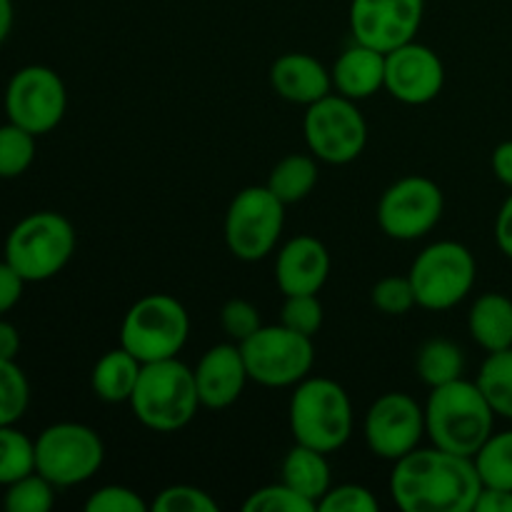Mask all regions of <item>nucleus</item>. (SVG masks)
I'll use <instances>...</instances> for the list:
<instances>
[{
    "mask_svg": "<svg viewBox=\"0 0 512 512\" xmlns=\"http://www.w3.org/2000/svg\"><path fill=\"white\" fill-rule=\"evenodd\" d=\"M480 490L475 460L435 445L403 455L390 473V495L403 512H473Z\"/></svg>",
    "mask_w": 512,
    "mask_h": 512,
    "instance_id": "nucleus-1",
    "label": "nucleus"
},
{
    "mask_svg": "<svg viewBox=\"0 0 512 512\" xmlns=\"http://www.w3.org/2000/svg\"><path fill=\"white\" fill-rule=\"evenodd\" d=\"M495 410L478 383L458 378L440 388H430L425 403V435L448 453L475 458L485 440L495 433Z\"/></svg>",
    "mask_w": 512,
    "mask_h": 512,
    "instance_id": "nucleus-2",
    "label": "nucleus"
},
{
    "mask_svg": "<svg viewBox=\"0 0 512 512\" xmlns=\"http://www.w3.org/2000/svg\"><path fill=\"white\" fill-rule=\"evenodd\" d=\"M288 423L295 443L320 453H335L353 435V403L340 383L305 378L295 385L288 405Z\"/></svg>",
    "mask_w": 512,
    "mask_h": 512,
    "instance_id": "nucleus-3",
    "label": "nucleus"
},
{
    "mask_svg": "<svg viewBox=\"0 0 512 512\" xmlns=\"http://www.w3.org/2000/svg\"><path fill=\"white\" fill-rule=\"evenodd\" d=\"M133 415L155 433H175L195 418L200 408L193 368L178 358L145 363L130 395Z\"/></svg>",
    "mask_w": 512,
    "mask_h": 512,
    "instance_id": "nucleus-4",
    "label": "nucleus"
},
{
    "mask_svg": "<svg viewBox=\"0 0 512 512\" xmlns=\"http://www.w3.org/2000/svg\"><path fill=\"white\" fill-rule=\"evenodd\" d=\"M190 335V315L178 298L150 293L135 300L120 323V345L140 363L178 358Z\"/></svg>",
    "mask_w": 512,
    "mask_h": 512,
    "instance_id": "nucleus-5",
    "label": "nucleus"
},
{
    "mask_svg": "<svg viewBox=\"0 0 512 512\" xmlns=\"http://www.w3.org/2000/svg\"><path fill=\"white\" fill-rule=\"evenodd\" d=\"M75 253V228L65 215L40 210L20 220L5 240V260L25 283L55 278Z\"/></svg>",
    "mask_w": 512,
    "mask_h": 512,
    "instance_id": "nucleus-6",
    "label": "nucleus"
},
{
    "mask_svg": "<svg viewBox=\"0 0 512 512\" xmlns=\"http://www.w3.org/2000/svg\"><path fill=\"white\" fill-rule=\"evenodd\" d=\"M418 308L443 310L463 303L478 278L475 255L455 240H438L413 260L408 273Z\"/></svg>",
    "mask_w": 512,
    "mask_h": 512,
    "instance_id": "nucleus-7",
    "label": "nucleus"
},
{
    "mask_svg": "<svg viewBox=\"0 0 512 512\" xmlns=\"http://www.w3.org/2000/svg\"><path fill=\"white\" fill-rule=\"evenodd\" d=\"M245 368L253 383L263 388H295L313 370V338L280 325H260L240 343Z\"/></svg>",
    "mask_w": 512,
    "mask_h": 512,
    "instance_id": "nucleus-8",
    "label": "nucleus"
},
{
    "mask_svg": "<svg viewBox=\"0 0 512 512\" xmlns=\"http://www.w3.org/2000/svg\"><path fill=\"white\" fill-rule=\"evenodd\" d=\"M285 225V203L268 185L240 190L225 213V245L243 263L268 258L278 245Z\"/></svg>",
    "mask_w": 512,
    "mask_h": 512,
    "instance_id": "nucleus-9",
    "label": "nucleus"
},
{
    "mask_svg": "<svg viewBox=\"0 0 512 512\" xmlns=\"http://www.w3.org/2000/svg\"><path fill=\"white\" fill-rule=\"evenodd\" d=\"M103 460V440L83 423H55L35 438V470L55 488L88 483Z\"/></svg>",
    "mask_w": 512,
    "mask_h": 512,
    "instance_id": "nucleus-10",
    "label": "nucleus"
},
{
    "mask_svg": "<svg viewBox=\"0 0 512 512\" xmlns=\"http://www.w3.org/2000/svg\"><path fill=\"white\" fill-rule=\"evenodd\" d=\"M308 150L328 165H348L363 155L368 145V123L355 100L330 93L308 105L303 118Z\"/></svg>",
    "mask_w": 512,
    "mask_h": 512,
    "instance_id": "nucleus-11",
    "label": "nucleus"
},
{
    "mask_svg": "<svg viewBox=\"0 0 512 512\" xmlns=\"http://www.w3.org/2000/svg\"><path fill=\"white\" fill-rule=\"evenodd\" d=\"M68 110V90L63 78L48 65H25L5 88V113L10 123L28 133H50L58 128Z\"/></svg>",
    "mask_w": 512,
    "mask_h": 512,
    "instance_id": "nucleus-12",
    "label": "nucleus"
},
{
    "mask_svg": "<svg viewBox=\"0 0 512 512\" xmlns=\"http://www.w3.org/2000/svg\"><path fill=\"white\" fill-rule=\"evenodd\" d=\"M445 210V195L435 180L425 175H408L390 185L378 203V225L388 238H425L440 223Z\"/></svg>",
    "mask_w": 512,
    "mask_h": 512,
    "instance_id": "nucleus-13",
    "label": "nucleus"
},
{
    "mask_svg": "<svg viewBox=\"0 0 512 512\" xmlns=\"http://www.w3.org/2000/svg\"><path fill=\"white\" fill-rule=\"evenodd\" d=\"M365 443L378 458L400 460L413 453L425 435V408L408 393H385L365 413Z\"/></svg>",
    "mask_w": 512,
    "mask_h": 512,
    "instance_id": "nucleus-14",
    "label": "nucleus"
},
{
    "mask_svg": "<svg viewBox=\"0 0 512 512\" xmlns=\"http://www.w3.org/2000/svg\"><path fill=\"white\" fill-rule=\"evenodd\" d=\"M425 0H353L350 3V33L358 43L380 53L415 40L423 25Z\"/></svg>",
    "mask_w": 512,
    "mask_h": 512,
    "instance_id": "nucleus-15",
    "label": "nucleus"
},
{
    "mask_svg": "<svg viewBox=\"0 0 512 512\" xmlns=\"http://www.w3.org/2000/svg\"><path fill=\"white\" fill-rule=\"evenodd\" d=\"M445 65L423 43L400 45L385 53V90L405 105H428L443 93Z\"/></svg>",
    "mask_w": 512,
    "mask_h": 512,
    "instance_id": "nucleus-16",
    "label": "nucleus"
},
{
    "mask_svg": "<svg viewBox=\"0 0 512 512\" xmlns=\"http://www.w3.org/2000/svg\"><path fill=\"white\" fill-rule=\"evenodd\" d=\"M193 373L200 405L210 410H225L238 403L250 380L238 343H218L208 348Z\"/></svg>",
    "mask_w": 512,
    "mask_h": 512,
    "instance_id": "nucleus-17",
    "label": "nucleus"
},
{
    "mask_svg": "<svg viewBox=\"0 0 512 512\" xmlns=\"http://www.w3.org/2000/svg\"><path fill=\"white\" fill-rule=\"evenodd\" d=\"M330 253L313 235H298L278 250L275 283L283 295L320 293L328 283Z\"/></svg>",
    "mask_w": 512,
    "mask_h": 512,
    "instance_id": "nucleus-18",
    "label": "nucleus"
},
{
    "mask_svg": "<svg viewBox=\"0 0 512 512\" xmlns=\"http://www.w3.org/2000/svg\"><path fill=\"white\" fill-rule=\"evenodd\" d=\"M270 88L278 98L308 108L333 93V78L310 53H285L270 65Z\"/></svg>",
    "mask_w": 512,
    "mask_h": 512,
    "instance_id": "nucleus-19",
    "label": "nucleus"
},
{
    "mask_svg": "<svg viewBox=\"0 0 512 512\" xmlns=\"http://www.w3.org/2000/svg\"><path fill=\"white\" fill-rule=\"evenodd\" d=\"M330 78H333L335 93L345 95L355 103L373 98L378 90L385 88V53L355 40L350 48L338 55L333 70H330Z\"/></svg>",
    "mask_w": 512,
    "mask_h": 512,
    "instance_id": "nucleus-20",
    "label": "nucleus"
},
{
    "mask_svg": "<svg viewBox=\"0 0 512 512\" xmlns=\"http://www.w3.org/2000/svg\"><path fill=\"white\" fill-rule=\"evenodd\" d=\"M470 338L485 353L512 348V300L503 293H485L468 313Z\"/></svg>",
    "mask_w": 512,
    "mask_h": 512,
    "instance_id": "nucleus-21",
    "label": "nucleus"
},
{
    "mask_svg": "<svg viewBox=\"0 0 512 512\" xmlns=\"http://www.w3.org/2000/svg\"><path fill=\"white\" fill-rule=\"evenodd\" d=\"M140 370H143V363L120 345V348L108 350L93 365L90 388L105 403H130V395H133L135 385H138Z\"/></svg>",
    "mask_w": 512,
    "mask_h": 512,
    "instance_id": "nucleus-22",
    "label": "nucleus"
},
{
    "mask_svg": "<svg viewBox=\"0 0 512 512\" xmlns=\"http://www.w3.org/2000/svg\"><path fill=\"white\" fill-rule=\"evenodd\" d=\"M283 483L290 485L295 493H300L303 498L313 500L315 505L323 500V495L333 488L330 483V465L325 453L320 450L308 448V445L295 443L293 448L288 450V455L283 458Z\"/></svg>",
    "mask_w": 512,
    "mask_h": 512,
    "instance_id": "nucleus-23",
    "label": "nucleus"
},
{
    "mask_svg": "<svg viewBox=\"0 0 512 512\" xmlns=\"http://www.w3.org/2000/svg\"><path fill=\"white\" fill-rule=\"evenodd\" d=\"M270 193L278 200H283L285 205L300 203V200L308 198L310 193L318 185V158L313 153H293L285 155L283 160L275 163V168L270 170L268 183Z\"/></svg>",
    "mask_w": 512,
    "mask_h": 512,
    "instance_id": "nucleus-24",
    "label": "nucleus"
},
{
    "mask_svg": "<svg viewBox=\"0 0 512 512\" xmlns=\"http://www.w3.org/2000/svg\"><path fill=\"white\" fill-rule=\"evenodd\" d=\"M415 370L428 388H440V385L463 378L465 355L453 340L430 338L420 345L418 355H415Z\"/></svg>",
    "mask_w": 512,
    "mask_h": 512,
    "instance_id": "nucleus-25",
    "label": "nucleus"
},
{
    "mask_svg": "<svg viewBox=\"0 0 512 512\" xmlns=\"http://www.w3.org/2000/svg\"><path fill=\"white\" fill-rule=\"evenodd\" d=\"M475 383L493 405L495 415L512 420V348L488 353Z\"/></svg>",
    "mask_w": 512,
    "mask_h": 512,
    "instance_id": "nucleus-26",
    "label": "nucleus"
},
{
    "mask_svg": "<svg viewBox=\"0 0 512 512\" xmlns=\"http://www.w3.org/2000/svg\"><path fill=\"white\" fill-rule=\"evenodd\" d=\"M473 460L485 488L512 490V430L490 435Z\"/></svg>",
    "mask_w": 512,
    "mask_h": 512,
    "instance_id": "nucleus-27",
    "label": "nucleus"
},
{
    "mask_svg": "<svg viewBox=\"0 0 512 512\" xmlns=\"http://www.w3.org/2000/svg\"><path fill=\"white\" fill-rule=\"evenodd\" d=\"M30 473H35V440L15 425H0V485L8 488Z\"/></svg>",
    "mask_w": 512,
    "mask_h": 512,
    "instance_id": "nucleus-28",
    "label": "nucleus"
},
{
    "mask_svg": "<svg viewBox=\"0 0 512 512\" xmlns=\"http://www.w3.org/2000/svg\"><path fill=\"white\" fill-rule=\"evenodd\" d=\"M35 160V135L15 123L0 125V178H20Z\"/></svg>",
    "mask_w": 512,
    "mask_h": 512,
    "instance_id": "nucleus-29",
    "label": "nucleus"
},
{
    "mask_svg": "<svg viewBox=\"0 0 512 512\" xmlns=\"http://www.w3.org/2000/svg\"><path fill=\"white\" fill-rule=\"evenodd\" d=\"M55 503V485L35 470L8 485L3 508L8 512H48Z\"/></svg>",
    "mask_w": 512,
    "mask_h": 512,
    "instance_id": "nucleus-30",
    "label": "nucleus"
},
{
    "mask_svg": "<svg viewBox=\"0 0 512 512\" xmlns=\"http://www.w3.org/2000/svg\"><path fill=\"white\" fill-rule=\"evenodd\" d=\"M30 405V385L15 360L0 358V425H15Z\"/></svg>",
    "mask_w": 512,
    "mask_h": 512,
    "instance_id": "nucleus-31",
    "label": "nucleus"
},
{
    "mask_svg": "<svg viewBox=\"0 0 512 512\" xmlns=\"http://www.w3.org/2000/svg\"><path fill=\"white\" fill-rule=\"evenodd\" d=\"M245 512H315L318 505L313 500L303 498L300 493H295L290 485H285L283 480L273 485H265L258 488L255 493H250V498L243 503Z\"/></svg>",
    "mask_w": 512,
    "mask_h": 512,
    "instance_id": "nucleus-32",
    "label": "nucleus"
},
{
    "mask_svg": "<svg viewBox=\"0 0 512 512\" xmlns=\"http://www.w3.org/2000/svg\"><path fill=\"white\" fill-rule=\"evenodd\" d=\"M323 303H320L318 293L310 295H285L283 310H280V323L285 328L295 330L300 335L315 338L323 328Z\"/></svg>",
    "mask_w": 512,
    "mask_h": 512,
    "instance_id": "nucleus-33",
    "label": "nucleus"
},
{
    "mask_svg": "<svg viewBox=\"0 0 512 512\" xmlns=\"http://www.w3.org/2000/svg\"><path fill=\"white\" fill-rule=\"evenodd\" d=\"M370 300L385 315H405L415 308V290L408 275H388L370 290Z\"/></svg>",
    "mask_w": 512,
    "mask_h": 512,
    "instance_id": "nucleus-34",
    "label": "nucleus"
},
{
    "mask_svg": "<svg viewBox=\"0 0 512 512\" xmlns=\"http://www.w3.org/2000/svg\"><path fill=\"white\" fill-rule=\"evenodd\" d=\"M150 510L155 512H218L220 505L205 490L195 485H170L160 490L158 498L153 500Z\"/></svg>",
    "mask_w": 512,
    "mask_h": 512,
    "instance_id": "nucleus-35",
    "label": "nucleus"
},
{
    "mask_svg": "<svg viewBox=\"0 0 512 512\" xmlns=\"http://www.w3.org/2000/svg\"><path fill=\"white\" fill-rule=\"evenodd\" d=\"M378 498L365 485H335L318 503V512H378Z\"/></svg>",
    "mask_w": 512,
    "mask_h": 512,
    "instance_id": "nucleus-36",
    "label": "nucleus"
},
{
    "mask_svg": "<svg viewBox=\"0 0 512 512\" xmlns=\"http://www.w3.org/2000/svg\"><path fill=\"white\" fill-rule=\"evenodd\" d=\"M220 325H223L225 335L240 345L263 325V320H260V310L250 300L233 298L220 310Z\"/></svg>",
    "mask_w": 512,
    "mask_h": 512,
    "instance_id": "nucleus-37",
    "label": "nucleus"
},
{
    "mask_svg": "<svg viewBox=\"0 0 512 512\" xmlns=\"http://www.w3.org/2000/svg\"><path fill=\"white\" fill-rule=\"evenodd\" d=\"M85 512H148V503L125 485H105L85 500Z\"/></svg>",
    "mask_w": 512,
    "mask_h": 512,
    "instance_id": "nucleus-38",
    "label": "nucleus"
},
{
    "mask_svg": "<svg viewBox=\"0 0 512 512\" xmlns=\"http://www.w3.org/2000/svg\"><path fill=\"white\" fill-rule=\"evenodd\" d=\"M25 280L8 260H0V315L13 310L18 300L23 298Z\"/></svg>",
    "mask_w": 512,
    "mask_h": 512,
    "instance_id": "nucleus-39",
    "label": "nucleus"
},
{
    "mask_svg": "<svg viewBox=\"0 0 512 512\" xmlns=\"http://www.w3.org/2000/svg\"><path fill=\"white\" fill-rule=\"evenodd\" d=\"M495 243H498L500 253L512 260V193L500 205L498 218H495Z\"/></svg>",
    "mask_w": 512,
    "mask_h": 512,
    "instance_id": "nucleus-40",
    "label": "nucleus"
},
{
    "mask_svg": "<svg viewBox=\"0 0 512 512\" xmlns=\"http://www.w3.org/2000/svg\"><path fill=\"white\" fill-rule=\"evenodd\" d=\"M473 512H512V490L485 488L483 485Z\"/></svg>",
    "mask_w": 512,
    "mask_h": 512,
    "instance_id": "nucleus-41",
    "label": "nucleus"
},
{
    "mask_svg": "<svg viewBox=\"0 0 512 512\" xmlns=\"http://www.w3.org/2000/svg\"><path fill=\"white\" fill-rule=\"evenodd\" d=\"M490 165H493V173L505 188L512 190V140H505L498 148L493 150V158H490Z\"/></svg>",
    "mask_w": 512,
    "mask_h": 512,
    "instance_id": "nucleus-42",
    "label": "nucleus"
},
{
    "mask_svg": "<svg viewBox=\"0 0 512 512\" xmlns=\"http://www.w3.org/2000/svg\"><path fill=\"white\" fill-rule=\"evenodd\" d=\"M20 350V333L13 323L0 320V358L15 360Z\"/></svg>",
    "mask_w": 512,
    "mask_h": 512,
    "instance_id": "nucleus-43",
    "label": "nucleus"
},
{
    "mask_svg": "<svg viewBox=\"0 0 512 512\" xmlns=\"http://www.w3.org/2000/svg\"><path fill=\"white\" fill-rule=\"evenodd\" d=\"M13 0H0V45L8 40L10 30H13Z\"/></svg>",
    "mask_w": 512,
    "mask_h": 512,
    "instance_id": "nucleus-44",
    "label": "nucleus"
}]
</instances>
